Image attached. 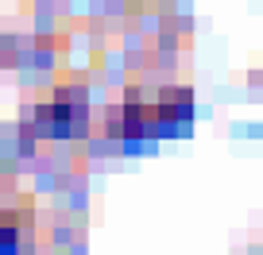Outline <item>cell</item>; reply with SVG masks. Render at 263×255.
Wrapping results in <instances>:
<instances>
[{"label": "cell", "instance_id": "6da1fadb", "mask_svg": "<svg viewBox=\"0 0 263 255\" xmlns=\"http://www.w3.org/2000/svg\"><path fill=\"white\" fill-rule=\"evenodd\" d=\"M89 120V97L82 85H58L47 105V128L54 135H82Z\"/></svg>", "mask_w": 263, "mask_h": 255}, {"label": "cell", "instance_id": "7a4b0ae2", "mask_svg": "<svg viewBox=\"0 0 263 255\" xmlns=\"http://www.w3.org/2000/svg\"><path fill=\"white\" fill-rule=\"evenodd\" d=\"M163 124H159V108L155 101H143L140 89H128L124 93V105L116 112V132L120 135H151L159 132Z\"/></svg>", "mask_w": 263, "mask_h": 255}, {"label": "cell", "instance_id": "3957f363", "mask_svg": "<svg viewBox=\"0 0 263 255\" xmlns=\"http://www.w3.org/2000/svg\"><path fill=\"white\" fill-rule=\"evenodd\" d=\"M155 108H159V124H163V128H174V124L194 116V93L182 89V85H171V89H163L155 97Z\"/></svg>", "mask_w": 263, "mask_h": 255}, {"label": "cell", "instance_id": "277c9868", "mask_svg": "<svg viewBox=\"0 0 263 255\" xmlns=\"http://www.w3.org/2000/svg\"><path fill=\"white\" fill-rule=\"evenodd\" d=\"M20 232H24V217L0 209V255H12V251H16Z\"/></svg>", "mask_w": 263, "mask_h": 255}]
</instances>
